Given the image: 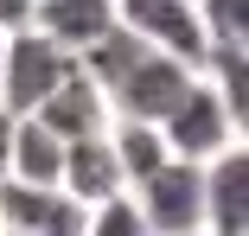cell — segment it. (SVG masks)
Masks as SVG:
<instances>
[{
	"mask_svg": "<svg viewBox=\"0 0 249 236\" xmlns=\"http://www.w3.org/2000/svg\"><path fill=\"white\" fill-rule=\"evenodd\" d=\"M115 19H122L134 38H147L154 51H173V58H185V64H198L205 45H211L192 0H115Z\"/></svg>",
	"mask_w": 249,
	"mask_h": 236,
	"instance_id": "52a82bcc",
	"label": "cell"
},
{
	"mask_svg": "<svg viewBox=\"0 0 249 236\" xmlns=\"http://www.w3.org/2000/svg\"><path fill=\"white\" fill-rule=\"evenodd\" d=\"M13 166V109H0V179Z\"/></svg>",
	"mask_w": 249,
	"mask_h": 236,
	"instance_id": "9a60e30c",
	"label": "cell"
},
{
	"mask_svg": "<svg viewBox=\"0 0 249 236\" xmlns=\"http://www.w3.org/2000/svg\"><path fill=\"white\" fill-rule=\"evenodd\" d=\"M26 26H38L45 38H58L64 51L77 58L89 38H103L115 26V0H32Z\"/></svg>",
	"mask_w": 249,
	"mask_h": 236,
	"instance_id": "30bf717a",
	"label": "cell"
},
{
	"mask_svg": "<svg viewBox=\"0 0 249 236\" xmlns=\"http://www.w3.org/2000/svg\"><path fill=\"white\" fill-rule=\"evenodd\" d=\"M0 230L7 236H83V204L64 185L0 179Z\"/></svg>",
	"mask_w": 249,
	"mask_h": 236,
	"instance_id": "5b68a950",
	"label": "cell"
},
{
	"mask_svg": "<svg viewBox=\"0 0 249 236\" xmlns=\"http://www.w3.org/2000/svg\"><path fill=\"white\" fill-rule=\"evenodd\" d=\"M128 198H134V211H141V230H160V236L205 230V179H198V160L166 153L147 179L128 185Z\"/></svg>",
	"mask_w": 249,
	"mask_h": 236,
	"instance_id": "6da1fadb",
	"label": "cell"
},
{
	"mask_svg": "<svg viewBox=\"0 0 249 236\" xmlns=\"http://www.w3.org/2000/svg\"><path fill=\"white\" fill-rule=\"evenodd\" d=\"M58 185H64V192H71L77 204H96V198H109V192H128V179H122V160H115V147H109V128L64 140Z\"/></svg>",
	"mask_w": 249,
	"mask_h": 236,
	"instance_id": "9c48e42d",
	"label": "cell"
},
{
	"mask_svg": "<svg viewBox=\"0 0 249 236\" xmlns=\"http://www.w3.org/2000/svg\"><path fill=\"white\" fill-rule=\"evenodd\" d=\"M0 51H7V26H0Z\"/></svg>",
	"mask_w": 249,
	"mask_h": 236,
	"instance_id": "e0dca14e",
	"label": "cell"
},
{
	"mask_svg": "<svg viewBox=\"0 0 249 236\" xmlns=\"http://www.w3.org/2000/svg\"><path fill=\"white\" fill-rule=\"evenodd\" d=\"M198 179H205V230L243 236L249 230V147H243V134H230L217 153L198 160Z\"/></svg>",
	"mask_w": 249,
	"mask_h": 236,
	"instance_id": "8992f818",
	"label": "cell"
},
{
	"mask_svg": "<svg viewBox=\"0 0 249 236\" xmlns=\"http://www.w3.org/2000/svg\"><path fill=\"white\" fill-rule=\"evenodd\" d=\"M160 134H166V153H179V160H205V153H217L230 134H243L236 121H230V109H224V96L205 83V77H192L185 83V96L160 115Z\"/></svg>",
	"mask_w": 249,
	"mask_h": 236,
	"instance_id": "277c9868",
	"label": "cell"
},
{
	"mask_svg": "<svg viewBox=\"0 0 249 236\" xmlns=\"http://www.w3.org/2000/svg\"><path fill=\"white\" fill-rule=\"evenodd\" d=\"M26 13H32V0H0V26H26Z\"/></svg>",
	"mask_w": 249,
	"mask_h": 236,
	"instance_id": "2e32d148",
	"label": "cell"
},
{
	"mask_svg": "<svg viewBox=\"0 0 249 236\" xmlns=\"http://www.w3.org/2000/svg\"><path fill=\"white\" fill-rule=\"evenodd\" d=\"M205 38H249V0H192Z\"/></svg>",
	"mask_w": 249,
	"mask_h": 236,
	"instance_id": "5bb4252c",
	"label": "cell"
},
{
	"mask_svg": "<svg viewBox=\"0 0 249 236\" xmlns=\"http://www.w3.org/2000/svg\"><path fill=\"white\" fill-rule=\"evenodd\" d=\"M71 64L77 58L64 51L58 38H45L38 26H7V51H0V109L26 115Z\"/></svg>",
	"mask_w": 249,
	"mask_h": 236,
	"instance_id": "7a4b0ae2",
	"label": "cell"
},
{
	"mask_svg": "<svg viewBox=\"0 0 249 236\" xmlns=\"http://www.w3.org/2000/svg\"><path fill=\"white\" fill-rule=\"evenodd\" d=\"M83 236H147V230H141L134 198H128V192H109V198L83 204Z\"/></svg>",
	"mask_w": 249,
	"mask_h": 236,
	"instance_id": "4fadbf2b",
	"label": "cell"
},
{
	"mask_svg": "<svg viewBox=\"0 0 249 236\" xmlns=\"http://www.w3.org/2000/svg\"><path fill=\"white\" fill-rule=\"evenodd\" d=\"M109 147H115V160H122V179L134 185V179H147V172L166 160V134H160V121L109 115Z\"/></svg>",
	"mask_w": 249,
	"mask_h": 236,
	"instance_id": "7c38bea8",
	"label": "cell"
},
{
	"mask_svg": "<svg viewBox=\"0 0 249 236\" xmlns=\"http://www.w3.org/2000/svg\"><path fill=\"white\" fill-rule=\"evenodd\" d=\"M26 115H38L58 140H77V134L109 128V96H103V83H96L83 64H71V70H64L52 89H45V96H38Z\"/></svg>",
	"mask_w": 249,
	"mask_h": 236,
	"instance_id": "ba28073f",
	"label": "cell"
},
{
	"mask_svg": "<svg viewBox=\"0 0 249 236\" xmlns=\"http://www.w3.org/2000/svg\"><path fill=\"white\" fill-rule=\"evenodd\" d=\"M198 77V64L173 58V51H154V45H141V58L103 89L109 96V115H134V121H160L179 96H185V83Z\"/></svg>",
	"mask_w": 249,
	"mask_h": 236,
	"instance_id": "3957f363",
	"label": "cell"
},
{
	"mask_svg": "<svg viewBox=\"0 0 249 236\" xmlns=\"http://www.w3.org/2000/svg\"><path fill=\"white\" fill-rule=\"evenodd\" d=\"M58 166H64V140L45 128L38 115H13V166H7V179L58 185Z\"/></svg>",
	"mask_w": 249,
	"mask_h": 236,
	"instance_id": "8fae6325",
	"label": "cell"
}]
</instances>
